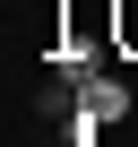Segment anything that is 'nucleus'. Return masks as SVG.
Masks as SVG:
<instances>
[{"label": "nucleus", "instance_id": "f257e3e1", "mask_svg": "<svg viewBox=\"0 0 138 147\" xmlns=\"http://www.w3.org/2000/svg\"><path fill=\"white\" fill-rule=\"evenodd\" d=\"M112 35H121V52H138V0H121V18H112Z\"/></svg>", "mask_w": 138, "mask_h": 147}]
</instances>
